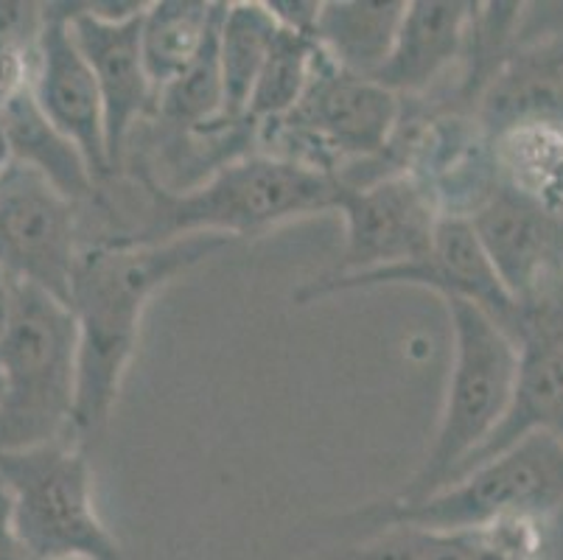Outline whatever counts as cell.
I'll return each mask as SVG.
<instances>
[{
	"label": "cell",
	"mask_w": 563,
	"mask_h": 560,
	"mask_svg": "<svg viewBox=\"0 0 563 560\" xmlns=\"http://www.w3.org/2000/svg\"><path fill=\"white\" fill-rule=\"evenodd\" d=\"M0 560H32L12 530V502L3 485H0Z\"/></svg>",
	"instance_id": "obj_26"
},
{
	"label": "cell",
	"mask_w": 563,
	"mask_h": 560,
	"mask_svg": "<svg viewBox=\"0 0 563 560\" xmlns=\"http://www.w3.org/2000/svg\"><path fill=\"white\" fill-rule=\"evenodd\" d=\"M141 20L143 14L126 23H107L87 12L85 3H70V29L93 70L104 105L107 161L112 174L121 166L132 127L143 116L157 112V99H161L143 62Z\"/></svg>",
	"instance_id": "obj_14"
},
{
	"label": "cell",
	"mask_w": 563,
	"mask_h": 560,
	"mask_svg": "<svg viewBox=\"0 0 563 560\" xmlns=\"http://www.w3.org/2000/svg\"><path fill=\"white\" fill-rule=\"evenodd\" d=\"M501 177L563 208V118L521 121L494 135Z\"/></svg>",
	"instance_id": "obj_22"
},
{
	"label": "cell",
	"mask_w": 563,
	"mask_h": 560,
	"mask_svg": "<svg viewBox=\"0 0 563 560\" xmlns=\"http://www.w3.org/2000/svg\"><path fill=\"white\" fill-rule=\"evenodd\" d=\"M219 3L208 0H155L141 20V51L157 92L172 85L202 48Z\"/></svg>",
	"instance_id": "obj_21"
},
{
	"label": "cell",
	"mask_w": 563,
	"mask_h": 560,
	"mask_svg": "<svg viewBox=\"0 0 563 560\" xmlns=\"http://www.w3.org/2000/svg\"><path fill=\"white\" fill-rule=\"evenodd\" d=\"M266 9L273 12L284 31H295L314 40L317 20H320V0H266Z\"/></svg>",
	"instance_id": "obj_25"
},
{
	"label": "cell",
	"mask_w": 563,
	"mask_h": 560,
	"mask_svg": "<svg viewBox=\"0 0 563 560\" xmlns=\"http://www.w3.org/2000/svg\"><path fill=\"white\" fill-rule=\"evenodd\" d=\"M29 85L43 116L85 154L93 177H110L104 105H101L93 70L87 65L70 29V3L45 7V29L40 34Z\"/></svg>",
	"instance_id": "obj_13"
},
{
	"label": "cell",
	"mask_w": 563,
	"mask_h": 560,
	"mask_svg": "<svg viewBox=\"0 0 563 560\" xmlns=\"http://www.w3.org/2000/svg\"><path fill=\"white\" fill-rule=\"evenodd\" d=\"M454 328V362L446 407L421 471L398 499L415 502L452 482L485 440L496 431L514 398L516 342L499 322L468 300H446Z\"/></svg>",
	"instance_id": "obj_5"
},
{
	"label": "cell",
	"mask_w": 563,
	"mask_h": 560,
	"mask_svg": "<svg viewBox=\"0 0 563 560\" xmlns=\"http://www.w3.org/2000/svg\"><path fill=\"white\" fill-rule=\"evenodd\" d=\"M278 20L258 0L228 3L219 31V59H222L224 118L228 123L247 121V107L266 56L278 37Z\"/></svg>",
	"instance_id": "obj_20"
},
{
	"label": "cell",
	"mask_w": 563,
	"mask_h": 560,
	"mask_svg": "<svg viewBox=\"0 0 563 560\" xmlns=\"http://www.w3.org/2000/svg\"><path fill=\"white\" fill-rule=\"evenodd\" d=\"M224 9H228V3H219L211 31H208V37H205L202 48L194 56L191 65L161 90L157 116L172 123L174 130L208 132L219 123H228V118H224L222 59H219V31H222Z\"/></svg>",
	"instance_id": "obj_23"
},
{
	"label": "cell",
	"mask_w": 563,
	"mask_h": 560,
	"mask_svg": "<svg viewBox=\"0 0 563 560\" xmlns=\"http://www.w3.org/2000/svg\"><path fill=\"white\" fill-rule=\"evenodd\" d=\"M404 12V0H331L322 3L314 40L331 65L345 74L373 79L390 59Z\"/></svg>",
	"instance_id": "obj_19"
},
{
	"label": "cell",
	"mask_w": 563,
	"mask_h": 560,
	"mask_svg": "<svg viewBox=\"0 0 563 560\" xmlns=\"http://www.w3.org/2000/svg\"><path fill=\"white\" fill-rule=\"evenodd\" d=\"M150 222L135 241H166L188 233L230 239L264 233L298 216L336 210L345 183L336 174L275 154H244L219 166L188 194L150 183Z\"/></svg>",
	"instance_id": "obj_3"
},
{
	"label": "cell",
	"mask_w": 563,
	"mask_h": 560,
	"mask_svg": "<svg viewBox=\"0 0 563 560\" xmlns=\"http://www.w3.org/2000/svg\"><path fill=\"white\" fill-rule=\"evenodd\" d=\"M340 560H550L541 518H508L474 530L387 527Z\"/></svg>",
	"instance_id": "obj_16"
},
{
	"label": "cell",
	"mask_w": 563,
	"mask_h": 560,
	"mask_svg": "<svg viewBox=\"0 0 563 560\" xmlns=\"http://www.w3.org/2000/svg\"><path fill=\"white\" fill-rule=\"evenodd\" d=\"M76 239V202L43 174L14 163L0 177V266L70 303L81 253Z\"/></svg>",
	"instance_id": "obj_8"
},
{
	"label": "cell",
	"mask_w": 563,
	"mask_h": 560,
	"mask_svg": "<svg viewBox=\"0 0 563 560\" xmlns=\"http://www.w3.org/2000/svg\"><path fill=\"white\" fill-rule=\"evenodd\" d=\"M336 210L345 219V250L331 275H362L421 259L443 219L407 172L345 185Z\"/></svg>",
	"instance_id": "obj_10"
},
{
	"label": "cell",
	"mask_w": 563,
	"mask_h": 560,
	"mask_svg": "<svg viewBox=\"0 0 563 560\" xmlns=\"http://www.w3.org/2000/svg\"><path fill=\"white\" fill-rule=\"evenodd\" d=\"M14 166V154H12V143H9L7 127H3V118H0V177Z\"/></svg>",
	"instance_id": "obj_28"
},
{
	"label": "cell",
	"mask_w": 563,
	"mask_h": 560,
	"mask_svg": "<svg viewBox=\"0 0 563 560\" xmlns=\"http://www.w3.org/2000/svg\"><path fill=\"white\" fill-rule=\"evenodd\" d=\"M376 286H421L438 292L443 300L452 297L468 300L494 317L508 333L514 331L516 311H519V303L501 286L468 219H440L432 246L421 259L387 270L362 272V275L314 277L295 297L300 303H311L336 292L376 289Z\"/></svg>",
	"instance_id": "obj_9"
},
{
	"label": "cell",
	"mask_w": 563,
	"mask_h": 560,
	"mask_svg": "<svg viewBox=\"0 0 563 560\" xmlns=\"http://www.w3.org/2000/svg\"><path fill=\"white\" fill-rule=\"evenodd\" d=\"M0 485L12 502V530L32 560H124L93 502L85 446L56 440L0 451Z\"/></svg>",
	"instance_id": "obj_6"
},
{
	"label": "cell",
	"mask_w": 563,
	"mask_h": 560,
	"mask_svg": "<svg viewBox=\"0 0 563 560\" xmlns=\"http://www.w3.org/2000/svg\"><path fill=\"white\" fill-rule=\"evenodd\" d=\"M68 560H81V558H68Z\"/></svg>",
	"instance_id": "obj_29"
},
{
	"label": "cell",
	"mask_w": 563,
	"mask_h": 560,
	"mask_svg": "<svg viewBox=\"0 0 563 560\" xmlns=\"http://www.w3.org/2000/svg\"><path fill=\"white\" fill-rule=\"evenodd\" d=\"M320 56L317 40L280 29L250 99L247 121L269 123L289 116L309 90Z\"/></svg>",
	"instance_id": "obj_24"
},
{
	"label": "cell",
	"mask_w": 563,
	"mask_h": 560,
	"mask_svg": "<svg viewBox=\"0 0 563 560\" xmlns=\"http://www.w3.org/2000/svg\"><path fill=\"white\" fill-rule=\"evenodd\" d=\"M404 172L423 185L443 219H471L505 179L494 135L460 116L429 121L409 146Z\"/></svg>",
	"instance_id": "obj_15"
},
{
	"label": "cell",
	"mask_w": 563,
	"mask_h": 560,
	"mask_svg": "<svg viewBox=\"0 0 563 560\" xmlns=\"http://www.w3.org/2000/svg\"><path fill=\"white\" fill-rule=\"evenodd\" d=\"M510 337L519 364L508 413L494 435L463 462L452 482L479 462L508 451L532 431L563 438V289L519 303Z\"/></svg>",
	"instance_id": "obj_11"
},
{
	"label": "cell",
	"mask_w": 563,
	"mask_h": 560,
	"mask_svg": "<svg viewBox=\"0 0 563 560\" xmlns=\"http://www.w3.org/2000/svg\"><path fill=\"white\" fill-rule=\"evenodd\" d=\"M0 118L12 143L14 163L43 174L70 202L79 205L93 197L99 179L93 177L76 143L43 116L29 81L0 101Z\"/></svg>",
	"instance_id": "obj_18"
},
{
	"label": "cell",
	"mask_w": 563,
	"mask_h": 560,
	"mask_svg": "<svg viewBox=\"0 0 563 560\" xmlns=\"http://www.w3.org/2000/svg\"><path fill=\"white\" fill-rule=\"evenodd\" d=\"M12 289H14V277L0 266V331H3V326H7L9 306H12Z\"/></svg>",
	"instance_id": "obj_27"
},
{
	"label": "cell",
	"mask_w": 563,
	"mask_h": 560,
	"mask_svg": "<svg viewBox=\"0 0 563 560\" xmlns=\"http://www.w3.org/2000/svg\"><path fill=\"white\" fill-rule=\"evenodd\" d=\"M401 118V96L365 76L345 74L322 54L300 105L269 123L291 146L284 154L286 161L336 174L342 163L371 161L390 152Z\"/></svg>",
	"instance_id": "obj_7"
},
{
	"label": "cell",
	"mask_w": 563,
	"mask_h": 560,
	"mask_svg": "<svg viewBox=\"0 0 563 560\" xmlns=\"http://www.w3.org/2000/svg\"><path fill=\"white\" fill-rule=\"evenodd\" d=\"M563 507V438L532 431L494 460L479 462L463 476L423 499L373 505L351 516L356 524L474 530L508 518H541Z\"/></svg>",
	"instance_id": "obj_4"
},
{
	"label": "cell",
	"mask_w": 563,
	"mask_h": 560,
	"mask_svg": "<svg viewBox=\"0 0 563 560\" xmlns=\"http://www.w3.org/2000/svg\"><path fill=\"white\" fill-rule=\"evenodd\" d=\"M474 14L477 3L463 0L407 3L390 59L384 62L373 81L396 96H418L429 90V85L446 74L449 65L463 54Z\"/></svg>",
	"instance_id": "obj_17"
},
{
	"label": "cell",
	"mask_w": 563,
	"mask_h": 560,
	"mask_svg": "<svg viewBox=\"0 0 563 560\" xmlns=\"http://www.w3.org/2000/svg\"><path fill=\"white\" fill-rule=\"evenodd\" d=\"M501 286L516 303L563 289V210L501 185L468 219Z\"/></svg>",
	"instance_id": "obj_12"
},
{
	"label": "cell",
	"mask_w": 563,
	"mask_h": 560,
	"mask_svg": "<svg viewBox=\"0 0 563 560\" xmlns=\"http://www.w3.org/2000/svg\"><path fill=\"white\" fill-rule=\"evenodd\" d=\"M561 210H563V208H561Z\"/></svg>",
	"instance_id": "obj_30"
},
{
	"label": "cell",
	"mask_w": 563,
	"mask_h": 560,
	"mask_svg": "<svg viewBox=\"0 0 563 560\" xmlns=\"http://www.w3.org/2000/svg\"><path fill=\"white\" fill-rule=\"evenodd\" d=\"M233 241L219 233H188L166 241L118 239L81 250L68 303L79 326L74 415L79 443L110 420L152 297Z\"/></svg>",
	"instance_id": "obj_1"
},
{
	"label": "cell",
	"mask_w": 563,
	"mask_h": 560,
	"mask_svg": "<svg viewBox=\"0 0 563 560\" xmlns=\"http://www.w3.org/2000/svg\"><path fill=\"white\" fill-rule=\"evenodd\" d=\"M79 387V326L68 303L14 277L0 331V451L65 440Z\"/></svg>",
	"instance_id": "obj_2"
}]
</instances>
